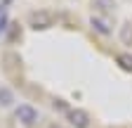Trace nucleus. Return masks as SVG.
<instances>
[{
  "label": "nucleus",
  "instance_id": "nucleus-1",
  "mask_svg": "<svg viewBox=\"0 0 132 128\" xmlns=\"http://www.w3.org/2000/svg\"><path fill=\"white\" fill-rule=\"evenodd\" d=\"M54 24V17L50 12L45 10H38V12H31V17H28V26L31 29H36V31H45Z\"/></svg>",
  "mask_w": 132,
  "mask_h": 128
},
{
  "label": "nucleus",
  "instance_id": "nucleus-6",
  "mask_svg": "<svg viewBox=\"0 0 132 128\" xmlns=\"http://www.w3.org/2000/svg\"><path fill=\"white\" fill-rule=\"evenodd\" d=\"M14 102V93L10 88H0V107H10Z\"/></svg>",
  "mask_w": 132,
  "mask_h": 128
},
{
  "label": "nucleus",
  "instance_id": "nucleus-8",
  "mask_svg": "<svg viewBox=\"0 0 132 128\" xmlns=\"http://www.w3.org/2000/svg\"><path fill=\"white\" fill-rule=\"evenodd\" d=\"M120 38H123V43H130L132 40V24H125L120 29Z\"/></svg>",
  "mask_w": 132,
  "mask_h": 128
},
{
  "label": "nucleus",
  "instance_id": "nucleus-7",
  "mask_svg": "<svg viewBox=\"0 0 132 128\" xmlns=\"http://www.w3.org/2000/svg\"><path fill=\"white\" fill-rule=\"evenodd\" d=\"M94 7L99 10V12H113L116 10V0H94Z\"/></svg>",
  "mask_w": 132,
  "mask_h": 128
},
{
  "label": "nucleus",
  "instance_id": "nucleus-9",
  "mask_svg": "<svg viewBox=\"0 0 132 128\" xmlns=\"http://www.w3.org/2000/svg\"><path fill=\"white\" fill-rule=\"evenodd\" d=\"M5 24H7V17H5V14H0V33H3V29H5Z\"/></svg>",
  "mask_w": 132,
  "mask_h": 128
},
{
  "label": "nucleus",
  "instance_id": "nucleus-2",
  "mask_svg": "<svg viewBox=\"0 0 132 128\" xmlns=\"http://www.w3.org/2000/svg\"><path fill=\"white\" fill-rule=\"evenodd\" d=\"M14 116L21 126H33V123H38V109L31 107V104H19L16 111H14Z\"/></svg>",
  "mask_w": 132,
  "mask_h": 128
},
{
  "label": "nucleus",
  "instance_id": "nucleus-3",
  "mask_svg": "<svg viewBox=\"0 0 132 128\" xmlns=\"http://www.w3.org/2000/svg\"><path fill=\"white\" fill-rule=\"evenodd\" d=\"M66 116H69V121L76 128H87L90 126V116H87V111H82V109H69Z\"/></svg>",
  "mask_w": 132,
  "mask_h": 128
},
{
  "label": "nucleus",
  "instance_id": "nucleus-4",
  "mask_svg": "<svg viewBox=\"0 0 132 128\" xmlns=\"http://www.w3.org/2000/svg\"><path fill=\"white\" fill-rule=\"evenodd\" d=\"M90 26L97 31V33H102V36H109L111 33V24H109V19H104V17H92L90 19Z\"/></svg>",
  "mask_w": 132,
  "mask_h": 128
},
{
  "label": "nucleus",
  "instance_id": "nucleus-10",
  "mask_svg": "<svg viewBox=\"0 0 132 128\" xmlns=\"http://www.w3.org/2000/svg\"><path fill=\"white\" fill-rule=\"evenodd\" d=\"M50 128H61V126H50Z\"/></svg>",
  "mask_w": 132,
  "mask_h": 128
},
{
  "label": "nucleus",
  "instance_id": "nucleus-5",
  "mask_svg": "<svg viewBox=\"0 0 132 128\" xmlns=\"http://www.w3.org/2000/svg\"><path fill=\"white\" fill-rule=\"evenodd\" d=\"M116 62H118V67L130 71L132 74V55L130 52H120V55H116Z\"/></svg>",
  "mask_w": 132,
  "mask_h": 128
}]
</instances>
